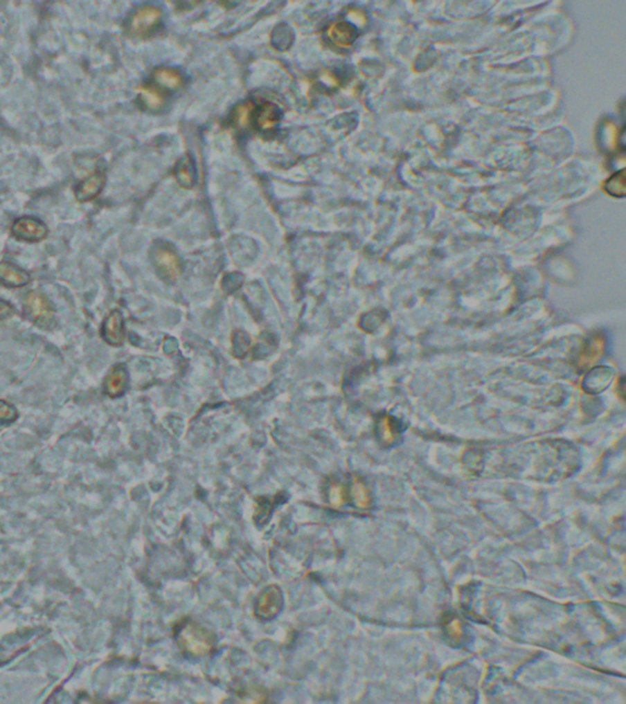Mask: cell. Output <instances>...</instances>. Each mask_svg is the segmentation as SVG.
<instances>
[{"label": "cell", "mask_w": 626, "mask_h": 704, "mask_svg": "<svg viewBox=\"0 0 626 704\" xmlns=\"http://www.w3.org/2000/svg\"><path fill=\"white\" fill-rule=\"evenodd\" d=\"M178 642L184 652L193 657H204L213 649L211 632L196 622H188L180 629Z\"/></svg>", "instance_id": "1"}, {"label": "cell", "mask_w": 626, "mask_h": 704, "mask_svg": "<svg viewBox=\"0 0 626 704\" xmlns=\"http://www.w3.org/2000/svg\"><path fill=\"white\" fill-rule=\"evenodd\" d=\"M24 314L41 328H51L54 323V307L42 292H28L24 298Z\"/></svg>", "instance_id": "2"}, {"label": "cell", "mask_w": 626, "mask_h": 704, "mask_svg": "<svg viewBox=\"0 0 626 704\" xmlns=\"http://www.w3.org/2000/svg\"><path fill=\"white\" fill-rule=\"evenodd\" d=\"M161 21H162V11L156 6H143L131 16L127 30L130 32L131 36L145 38V37L150 36L152 32L159 26Z\"/></svg>", "instance_id": "3"}, {"label": "cell", "mask_w": 626, "mask_h": 704, "mask_svg": "<svg viewBox=\"0 0 626 704\" xmlns=\"http://www.w3.org/2000/svg\"><path fill=\"white\" fill-rule=\"evenodd\" d=\"M11 234L20 241L39 242L47 237V225L42 220L35 217H21L14 222L11 226Z\"/></svg>", "instance_id": "4"}, {"label": "cell", "mask_w": 626, "mask_h": 704, "mask_svg": "<svg viewBox=\"0 0 626 704\" xmlns=\"http://www.w3.org/2000/svg\"><path fill=\"white\" fill-rule=\"evenodd\" d=\"M154 264L163 277L169 280L178 279L181 274V262L178 255L168 247H159L154 252Z\"/></svg>", "instance_id": "5"}, {"label": "cell", "mask_w": 626, "mask_h": 704, "mask_svg": "<svg viewBox=\"0 0 626 704\" xmlns=\"http://www.w3.org/2000/svg\"><path fill=\"white\" fill-rule=\"evenodd\" d=\"M283 597L280 590L271 586L262 592L256 603V614L261 619H271L280 611Z\"/></svg>", "instance_id": "6"}, {"label": "cell", "mask_w": 626, "mask_h": 704, "mask_svg": "<svg viewBox=\"0 0 626 704\" xmlns=\"http://www.w3.org/2000/svg\"><path fill=\"white\" fill-rule=\"evenodd\" d=\"M105 177L103 172H96L89 178L78 183L75 188V196L78 202H89L96 199L105 188Z\"/></svg>", "instance_id": "7"}, {"label": "cell", "mask_w": 626, "mask_h": 704, "mask_svg": "<svg viewBox=\"0 0 626 704\" xmlns=\"http://www.w3.org/2000/svg\"><path fill=\"white\" fill-rule=\"evenodd\" d=\"M102 336L103 339L110 345L123 344L125 333H124V318L120 311H113L109 316L105 318L102 325Z\"/></svg>", "instance_id": "8"}, {"label": "cell", "mask_w": 626, "mask_h": 704, "mask_svg": "<svg viewBox=\"0 0 626 704\" xmlns=\"http://www.w3.org/2000/svg\"><path fill=\"white\" fill-rule=\"evenodd\" d=\"M31 280L30 274L10 262H0V282L8 287H21Z\"/></svg>", "instance_id": "9"}, {"label": "cell", "mask_w": 626, "mask_h": 704, "mask_svg": "<svg viewBox=\"0 0 626 704\" xmlns=\"http://www.w3.org/2000/svg\"><path fill=\"white\" fill-rule=\"evenodd\" d=\"M329 39L340 48H349L355 42L357 31L350 22L339 21L332 24L328 28Z\"/></svg>", "instance_id": "10"}, {"label": "cell", "mask_w": 626, "mask_h": 704, "mask_svg": "<svg viewBox=\"0 0 626 704\" xmlns=\"http://www.w3.org/2000/svg\"><path fill=\"white\" fill-rule=\"evenodd\" d=\"M127 388V372L125 365H115L105 381V391L110 397H119Z\"/></svg>", "instance_id": "11"}, {"label": "cell", "mask_w": 626, "mask_h": 704, "mask_svg": "<svg viewBox=\"0 0 626 704\" xmlns=\"http://www.w3.org/2000/svg\"><path fill=\"white\" fill-rule=\"evenodd\" d=\"M603 350H605V340L597 335L591 338L586 343L584 350L580 354L579 361H578L580 370L590 367L596 363V361H598L600 355L603 354Z\"/></svg>", "instance_id": "12"}, {"label": "cell", "mask_w": 626, "mask_h": 704, "mask_svg": "<svg viewBox=\"0 0 626 704\" xmlns=\"http://www.w3.org/2000/svg\"><path fill=\"white\" fill-rule=\"evenodd\" d=\"M280 121V110L273 103H265L257 110V127L262 131H273Z\"/></svg>", "instance_id": "13"}, {"label": "cell", "mask_w": 626, "mask_h": 704, "mask_svg": "<svg viewBox=\"0 0 626 704\" xmlns=\"http://www.w3.org/2000/svg\"><path fill=\"white\" fill-rule=\"evenodd\" d=\"M153 80L161 87L168 89H178L184 84L183 75L174 69H156L153 73Z\"/></svg>", "instance_id": "14"}, {"label": "cell", "mask_w": 626, "mask_h": 704, "mask_svg": "<svg viewBox=\"0 0 626 704\" xmlns=\"http://www.w3.org/2000/svg\"><path fill=\"white\" fill-rule=\"evenodd\" d=\"M138 97H140L142 105L146 109L152 110V111L161 110L166 105L164 94L159 89L153 87V86H143V87H141Z\"/></svg>", "instance_id": "15"}, {"label": "cell", "mask_w": 626, "mask_h": 704, "mask_svg": "<svg viewBox=\"0 0 626 704\" xmlns=\"http://www.w3.org/2000/svg\"><path fill=\"white\" fill-rule=\"evenodd\" d=\"M175 177L178 179L179 183L184 188H193L195 183V170L193 163L188 158H185L179 163L178 167L175 169Z\"/></svg>", "instance_id": "16"}, {"label": "cell", "mask_w": 626, "mask_h": 704, "mask_svg": "<svg viewBox=\"0 0 626 704\" xmlns=\"http://www.w3.org/2000/svg\"><path fill=\"white\" fill-rule=\"evenodd\" d=\"M252 113H253V105L252 103L239 105L236 110H235L234 116H233L235 125L238 126L239 129H247L249 125H250Z\"/></svg>", "instance_id": "17"}, {"label": "cell", "mask_w": 626, "mask_h": 704, "mask_svg": "<svg viewBox=\"0 0 626 704\" xmlns=\"http://www.w3.org/2000/svg\"><path fill=\"white\" fill-rule=\"evenodd\" d=\"M624 172H620L618 175H614L613 178L609 179L605 186H607V192L611 195V196H624L625 193V186H624Z\"/></svg>", "instance_id": "18"}, {"label": "cell", "mask_w": 626, "mask_h": 704, "mask_svg": "<svg viewBox=\"0 0 626 704\" xmlns=\"http://www.w3.org/2000/svg\"><path fill=\"white\" fill-rule=\"evenodd\" d=\"M17 417L15 407L9 402L0 400V422H12Z\"/></svg>", "instance_id": "19"}, {"label": "cell", "mask_w": 626, "mask_h": 704, "mask_svg": "<svg viewBox=\"0 0 626 704\" xmlns=\"http://www.w3.org/2000/svg\"><path fill=\"white\" fill-rule=\"evenodd\" d=\"M329 500L333 506L343 505L345 500L344 488L340 485H332L329 491Z\"/></svg>", "instance_id": "20"}, {"label": "cell", "mask_w": 626, "mask_h": 704, "mask_svg": "<svg viewBox=\"0 0 626 704\" xmlns=\"http://www.w3.org/2000/svg\"><path fill=\"white\" fill-rule=\"evenodd\" d=\"M351 494L355 498L356 504L365 505L366 501H367V493H366V488L360 480H354L352 487H351Z\"/></svg>", "instance_id": "21"}, {"label": "cell", "mask_w": 626, "mask_h": 704, "mask_svg": "<svg viewBox=\"0 0 626 704\" xmlns=\"http://www.w3.org/2000/svg\"><path fill=\"white\" fill-rule=\"evenodd\" d=\"M14 312H15V309L11 306L10 303H6V301L0 298V321H6V319L10 318Z\"/></svg>", "instance_id": "22"}, {"label": "cell", "mask_w": 626, "mask_h": 704, "mask_svg": "<svg viewBox=\"0 0 626 704\" xmlns=\"http://www.w3.org/2000/svg\"><path fill=\"white\" fill-rule=\"evenodd\" d=\"M321 81H322V82H325V84H328V86H335V84H338V80H337V78H335L333 73H329V71H324V73L321 75Z\"/></svg>", "instance_id": "23"}]
</instances>
